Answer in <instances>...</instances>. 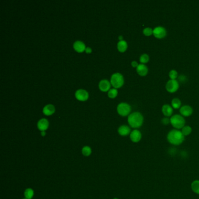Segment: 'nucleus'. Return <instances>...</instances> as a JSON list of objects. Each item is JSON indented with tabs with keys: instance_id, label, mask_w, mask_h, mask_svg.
Segmentation results:
<instances>
[{
	"instance_id": "nucleus-20",
	"label": "nucleus",
	"mask_w": 199,
	"mask_h": 199,
	"mask_svg": "<svg viewBox=\"0 0 199 199\" xmlns=\"http://www.w3.org/2000/svg\"><path fill=\"white\" fill-rule=\"evenodd\" d=\"M181 131H182L183 135L185 137H186V136H189L192 133V128L189 125H185L181 129Z\"/></svg>"
},
{
	"instance_id": "nucleus-31",
	"label": "nucleus",
	"mask_w": 199,
	"mask_h": 199,
	"mask_svg": "<svg viewBox=\"0 0 199 199\" xmlns=\"http://www.w3.org/2000/svg\"><path fill=\"white\" fill-rule=\"evenodd\" d=\"M41 135H42V136H45L46 135V132H45V131H42V133H41Z\"/></svg>"
},
{
	"instance_id": "nucleus-1",
	"label": "nucleus",
	"mask_w": 199,
	"mask_h": 199,
	"mask_svg": "<svg viewBox=\"0 0 199 199\" xmlns=\"http://www.w3.org/2000/svg\"><path fill=\"white\" fill-rule=\"evenodd\" d=\"M167 141L173 146H177L181 145L185 141V137L183 135L180 130L173 129L169 131L167 134Z\"/></svg>"
},
{
	"instance_id": "nucleus-30",
	"label": "nucleus",
	"mask_w": 199,
	"mask_h": 199,
	"mask_svg": "<svg viewBox=\"0 0 199 199\" xmlns=\"http://www.w3.org/2000/svg\"><path fill=\"white\" fill-rule=\"evenodd\" d=\"M85 51H86L87 53H91V51H92V49H91V48H90L88 47V48H86Z\"/></svg>"
},
{
	"instance_id": "nucleus-26",
	"label": "nucleus",
	"mask_w": 199,
	"mask_h": 199,
	"mask_svg": "<svg viewBox=\"0 0 199 199\" xmlns=\"http://www.w3.org/2000/svg\"><path fill=\"white\" fill-rule=\"evenodd\" d=\"M143 34L146 36H149L152 35H153V29H152L151 27H146L144 29Z\"/></svg>"
},
{
	"instance_id": "nucleus-24",
	"label": "nucleus",
	"mask_w": 199,
	"mask_h": 199,
	"mask_svg": "<svg viewBox=\"0 0 199 199\" xmlns=\"http://www.w3.org/2000/svg\"><path fill=\"white\" fill-rule=\"evenodd\" d=\"M82 153L83 155H84L85 157H88L91 154L92 149H91V147H89L88 146H85L82 149Z\"/></svg>"
},
{
	"instance_id": "nucleus-19",
	"label": "nucleus",
	"mask_w": 199,
	"mask_h": 199,
	"mask_svg": "<svg viewBox=\"0 0 199 199\" xmlns=\"http://www.w3.org/2000/svg\"><path fill=\"white\" fill-rule=\"evenodd\" d=\"M191 189L195 193L199 195V180L197 179L192 182L191 184Z\"/></svg>"
},
{
	"instance_id": "nucleus-4",
	"label": "nucleus",
	"mask_w": 199,
	"mask_h": 199,
	"mask_svg": "<svg viewBox=\"0 0 199 199\" xmlns=\"http://www.w3.org/2000/svg\"><path fill=\"white\" fill-rule=\"evenodd\" d=\"M111 82L112 86L114 88H119L124 84V78L120 73H116L112 75L111 79Z\"/></svg>"
},
{
	"instance_id": "nucleus-5",
	"label": "nucleus",
	"mask_w": 199,
	"mask_h": 199,
	"mask_svg": "<svg viewBox=\"0 0 199 199\" xmlns=\"http://www.w3.org/2000/svg\"><path fill=\"white\" fill-rule=\"evenodd\" d=\"M118 113L122 116H126L130 114L131 108V106L126 103H120L117 108Z\"/></svg>"
},
{
	"instance_id": "nucleus-6",
	"label": "nucleus",
	"mask_w": 199,
	"mask_h": 199,
	"mask_svg": "<svg viewBox=\"0 0 199 199\" xmlns=\"http://www.w3.org/2000/svg\"><path fill=\"white\" fill-rule=\"evenodd\" d=\"M179 88V84L176 79L169 80L166 84V89L169 93H174L176 92Z\"/></svg>"
},
{
	"instance_id": "nucleus-16",
	"label": "nucleus",
	"mask_w": 199,
	"mask_h": 199,
	"mask_svg": "<svg viewBox=\"0 0 199 199\" xmlns=\"http://www.w3.org/2000/svg\"><path fill=\"white\" fill-rule=\"evenodd\" d=\"M100 89L103 92L108 91L111 88L110 82L106 79H103L100 81L99 84Z\"/></svg>"
},
{
	"instance_id": "nucleus-28",
	"label": "nucleus",
	"mask_w": 199,
	"mask_h": 199,
	"mask_svg": "<svg viewBox=\"0 0 199 199\" xmlns=\"http://www.w3.org/2000/svg\"><path fill=\"white\" fill-rule=\"evenodd\" d=\"M161 123L163 125H168L169 123H171L170 119H169L168 117H164L161 120Z\"/></svg>"
},
{
	"instance_id": "nucleus-32",
	"label": "nucleus",
	"mask_w": 199,
	"mask_h": 199,
	"mask_svg": "<svg viewBox=\"0 0 199 199\" xmlns=\"http://www.w3.org/2000/svg\"><path fill=\"white\" fill-rule=\"evenodd\" d=\"M119 39H120V40H122V39H123V37H122V36H120L119 37Z\"/></svg>"
},
{
	"instance_id": "nucleus-23",
	"label": "nucleus",
	"mask_w": 199,
	"mask_h": 199,
	"mask_svg": "<svg viewBox=\"0 0 199 199\" xmlns=\"http://www.w3.org/2000/svg\"><path fill=\"white\" fill-rule=\"evenodd\" d=\"M149 56L147 54H143L140 56V62L141 64H145L149 62Z\"/></svg>"
},
{
	"instance_id": "nucleus-11",
	"label": "nucleus",
	"mask_w": 199,
	"mask_h": 199,
	"mask_svg": "<svg viewBox=\"0 0 199 199\" xmlns=\"http://www.w3.org/2000/svg\"><path fill=\"white\" fill-rule=\"evenodd\" d=\"M136 70H137L138 74L141 76H146L149 72L148 67H147V65H146L145 64H139L137 67Z\"/></svg>"
},
{
	"instance_id": "nucleus-8",
	"label": "nucleus",
	"mask_w": 199,
	"mask_h": 199,
	"mask_svg": "<svg viewBox=\"0 0 199 199\" xmlns=\"http://www.w3.org/2000/svg\"><path fill=\"white\" fill-rule=\"evenodd\" d=\"M75 97L76 98L81 101H85L88 99L89 94L87 91L84 89H78L75 92Z\"/></svg>"
},
{
	"instance_id": "nucleus-25",
	"label": "nucleus",
	"mask_w": 199,
	"mask_h": 199,
	"mask_svg": "<svg viewBox=\"0 0 199 199\" xmlns=\"http://www.w3.org/2000/svg\"><path fill=\"white\" fill-rule=\"evenodd\" d=\"M118 94V91L116 89L113 88L111 89L108 92V97L111 98H114Z\"/></svg>"
},
{
	"instance_id": "nucleus-10",
	"label": "nucleus",
	"mask_w": 199,
	"mask_h": 199,
	"mask_svg": "<svg viewBox=\"0 0 199 199\" xmlns=\"http://www.w3.org/2000/svg\"><path fill=\"white\" fill-rule=\"evenodd\" d=\"M193 110L192 108L189 105H185L180 108V113L183 117H189L193 113Z\"/></svg>"
},
{
	"instance_id": "nucleus-7",
	"label": "nucleus",
	"mask_w": 199,
	"mask_h": 199,
	"mask_svg": "<svg viewBox=\"0 0 199 199\" xmlns=\"http://www.w3.org/2000/svg\"><path fill=\"white\" fill-rule=\"evenodd\" d=\"M153 35L157 39H161L166 36V30L162 26H157L153 29Z\"/></svg>"
},
{
	"instance_id": "nucleus-21",
	"label": "nucleus",
	"mask_w": 199,
	"mask_h": 199,
	"mask_svg": "<svg viewBox=\"0 0 199 199\" xmlns=\"http://www.w3.org/2000/svg\"><path fill=\"white\" fill-rule=\"evenodd\" d=\"M24 196L25 198L27 199H32L34 196V191L31 188H27L25 190Z\"/></svg>"
},
{
	"instance_id": "nucleus-3",
	"label": "nucleus",
	"mask_w": 199,
	"mask_h": 199,
	"mask_svg": "<svg viewBox=\"0 0 199 199\" xmlns=\"http://www.w3.org/2000/svg\"><path fill=\"white\" fill-rule=\"evenodd\" d=\"M171 124L174 129L180 130L185 125V119L180 114H174L170 119Z\"/></svg>"
},
{
	"instance_id": "nucleus-18",
	"label": "nucleus",
	"mask_w": 199,
	"mask_h": 199,
	"mask_svg": "<svg viewBox=\"0 0 199 199\" xmlns=\"http://www.w3.org/2000/svg\"><path fill=\"white\" fill-rule=\"evenodd\" d=\"M128 47L127 43L125 40H120L117 43V49L119 51L123 53L125 50H127Z\"/></svg>"
},
{
	"instance_id": "nucleus-13",
	"label": "nucleus",
	"mask_w": 199,
	"mask_h": 199,
	"mask_svg": "<svg viewBox=\"0 0 199 199\" xmlns=\"http://www.w3.org/2000/svg\"><path fill=\"white\" fill-rule=\"evenodd\" d=\"M118 133L122 136H126L131 133L130 128L126 125H122L118 128Z\"/></svg>"
},
{
	"instance_id": "nucleus-29",
	"label": "nucleus",
	"mask_w": 199,
	"mask_h": 199,
	"mask_svg": "<svg viewBox=\"0 0 199 199\" xmlns=\"http://www.w3.org/2000/svg\"><path fill=\"white\" fill-rule=\"evenodd\" d=\"M138 65H139V64H138V62H136V61H133V62H131V65H132L133 67H136V68H137Z\"/></svg>"
},
{
	"instance_id": "nucleus-22",
	"label": "nucleus",
	"mask_w": 199,
	"mask_h": 199,
	"mask_svg": "<svg viewBox=\"0 0 199 199\" xmlns=\"http://www.w3.org/2000/svg\"><path fill=\"white\" fill-rule=\"evenodd\" d=\"M172 106L176 109H177L181 106V101L178 98H174L171 102Z\"/></svg>"
},
{
	"instance_id": "nucleus-34",
	"label": "nucleus",
	"mask_w": 199,
	"mask_h": 199,
	"mask_svg": "<svg viewBox=\"0 0 199 199\" xmlns=\"http://www.w3.org/2000/svg\"><path fill=\"white\" fill-rule=\"evenodd\" d=\"M26 199V198H25V199Z\"/></svg>"
},
{
	"instance_id": "nucleus-27",
	"label": "nucleus",
	"mask_w": 199,
	"mask_h": 199,
	"mask_svg": "<svg viewBox=\"0 0 199 199\" xmlns=\"http://www.w3.org/2000/svg\"><path fill=\"white\" fill-rule=\"evenodd\" d=\"M178 76V74H177V72L174 70H171L170 72H169V78H171V79H172V80H174L177 78Z\"/></svg>"
},
{
	"instance_id": "nucleus-15",
	"label": "nucleus",
	"mask_w": 199,
	"mask_h": 199,
	"mask_svg": "<svg viewBox=\"0 0 199 199\" xmlns=\"http://www.w3.org/2000/svg\"><path fill=\"white\" fill-rule=\"evenodd\" d=\"M162 112L166 117H170L172 115L173 109L169 105H164L162 108Z\"/></svg>"
},
{
	"instance_id": "nucleus-2",
	"label": "nucleus",
	"mask_w": 199,
	"mask_h": 199,
	"mask_svg": "<svg viewBox=\"0 0 199 199\" xmlns=\"http://www.w3.org/2000/svg\"><path fill=\"white\" fill-rule=\"evenodd\" d=\"M128 123L132 128H140L144 123V117L140 112H133L128 116Z\"/></svg>"
},
{
	"instance_id": "nucleus-33",
	"label": "nucleus",
	"mask_w": 199,
	"mask_h": 199,
	"mask_svg": "<svg viewBox=\"0 0 199 199\" xmlns=\"http://www.w3.org/2000/svg\"><path fill=\"white\" fill-rule=\"evenodd\" d=\"M117 199V198H114V199Z\"/></svg>"
},
{
	"instance_id": "nucleus-14",
	"label": "nucleus",
	"mask_w": 199,
	"mask_h": 199,
	"mask_svg": "<svg viewBox=\"0 0 199 199\" xmlns=\"http://www.w3.org/2000/svg\"><path fill=\"white\" fill-rule=\"evenodd\" d=\"M73 47H74L75 50L79 53H82L86 49L85 45L82 41H79V40L76 41L75 42L74 45H73Z\"/></svg>"
},
{
	"instance_id": "nucleus-12",
	"label": "nucleus",
	"mask_w": 199,
	"mask_h": 199,
	"mask_svg": "<svg viewBox=\"0 0 199 199\" xmlns=\"http://www.w3.org/2000/svg\"><path fill=\"white\" fill-rule=\"evenodd\" d=\"M49 125V123L46 119H42L37 123V127L42 131H45L48 128Z\"/></svg>"
},
{
	"instance_id": "nucleus-9",
	"label": "nucleus",
	"mask_w": 199,
	"mask_h": 199,
	"mask_svg": "<svg viewBox=\"0 0 199 199\" xmlns=\"http://www.w3.org/2000/svg\"><path fill=\"white\" fill-rule=\"evenodd\" d=\"M130 138L132 142L137 143L141 141L142 138V134L138 130L135 129L131 132L130 134Z\"/></svg>"
},
{
	"instance_id": "nucleus-17",
	"label": "nucleus",
	"mask_w": 199,
	"mask_h": 199,
	"mask_svg": "<svg viewBox=\"0 0 199 199\" xmlns=\"http://www.w3.org/2000/svg\"><path fill=\"white\" fill-rule=\"evenodd\" d=\"M55 112V108L52 105H48L45 106L43 109V113L46 116H50L53 114Z\"/></svg>"
}]
</instances>
